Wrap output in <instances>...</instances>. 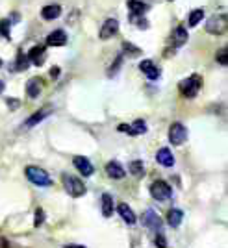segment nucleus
Segmentation results:
<instances>
[{
    "label": "nucleus",
    "mask_w": 228,
    "mask_h": 248,
    "mask_svg": "<svg viewBox=\"0 0 228 248\" xmlns=\"http://www.w3.org/2000/svg\"><path fill=\"white\" fill-rule=\"evenodd\" d=\"M200 87H202V78L198 74H191L189 78H186L184 82L180 83V93L184 94L186 98H193V96L198 94Z\"/></svg>",
    "instance_id": "1"
},
{
    "label": "nucleus",
    "mask_w": 228,
    "mask_h": 248,
    "mask_svg": "<svg viewBox=\"0 0 228 248\" xmlns=\"http://www.w3.org/2000/svg\"><path fill=\"white\" fill-rule=\"evenodd\" d=\"M62 180H63L65 191L73 198H80L85 195V186H83L82 180H78V178H74V176H71V174H63Z\"/></svg>",
    "instance_id": "2"
},
{
    "label": "nucleus",
    "mask_w": 228,
    "mask_h": 248,
    "mask_svg": "<svg viewBox=\"0 0 228 248\" xmlns=\"http://www.w3.org/2000/svg\"><path fill=\"white\" fill-rule=\"evenodd\" d=\"M26 178L37 187H49L52 184L50 176L47 174L43 169H39V167H26Z\"/></svg>",
    "instance_id": "3"
},
{
    "label": "nucleus",
    "mask_w": 228,
    "mask_h": 248,
    "mask_svg": "<svg viewBox=\"0 0 228 248\" xmlns=\"http://www.w3.org/2000/svg\"><path fill=\"white\" fill-rule=\"evenodd\" d=\"M150 195L158 202H165V200H169V198L173 197V189L163 180H156V182H152V186H150Z\"/></svg>",
    "instance_id": "4"
},
{
    "label": "nucleus",
    "mask_w": 228,
    "mask_h": 248,
    "mask_svg": "<svg viewBox=\"0 0 228 248\" xmlns=\"http://www.w3.org/2000/svg\"><path fill=\"white\" fill-rule=\"evenodd\" d=\"M228 28V19L227 15H213L210 17V21H206V31L212 35H223Z\"/></svg>",
    "instance_id": "5"
},
{
    "label": "nucleus",
    "mask_w": 228,
    "mask_h": 248,
    "mask_svg": "<svg viewBox=\"0 0 228 248\" xmlns=\"http://www.w3.org/2000/svg\"><path fill=\"white\" fill-rule=\"evenodd\" d=\"M167 137H169V143L175 146H180L186 143L187 139V130L186 126L182 123H173L171 124V128H169V134H167Z\"/></svg>",
    "instance_id": "6"
},
{
    "label": "nucleus",
    "mask_w": 228,
    "mask_h": 248,
    "mask_svg": "<svg viewBox=\"0 0 228 248\" xmlns=\"http://www.w3.org/2000/svg\"><path fill=\"white\" fill-rule=\"evenodd\" d=\"M117 31H119V21L115 19V17H110V19H106L102 24V28H100V39H112L114 35H117Z\"/></svg>",
    "instance_id": "7"
},
{
    "label": "nucleus",
    "mask_w": 228,
    "mask_h": 248,
    "mask_svg": "<svg viewBox=\"0 0 228 248\" xmlns=\"http://www.w3.org/2000/svg\"><path fill=\"white\" fill-rule=\"evenodd\" d=\"M143 224L152 232H162V218L158 217L154 209H147L143 215Z\"/></svg>",
    "instance_id": "8"
},
{
    "label": "nucleus",
    "mask_w": 228,
    "mask_h": 248,
    "mask_svg": "<svg viewBox=\"0 0 228 248\" xmlns=\"http://www.w3.org/2000/svg\"><path fill=\"white\" fill-rule=\"evenodd\" d=\"M119 132H125L128 135H141L147 132V123L145 121H135L132 124H121Z\"/></svg>",
    "instance_id": "9"
},
{
    "label": "nucleus",
    "mask_w": 228,
    "mask_h": 248,
    "mask_svg": "<svg viewBox=\"0 0 228 248\" xmlns=\"http://www.w3.org/2000/svg\"><path fill=\"white\" fill-rule=\"evenodd\" d=\"M73 163H74V167L82 172L83 176H91L93 174V165H91V161L87 159V157H83V155H76L73 159Z\"/></svg>",
    "instance_id": "10"
},
{
    "label": "nucleus",
    "mask_w": 228,
    "mask_h": 248,
    "mask_svg": "<svg viewBox=\"0 0 228 248\" xmlns=\"http://www.w3.org/2000/svg\"><path fill=\"white\" fill-rule=\"evenodd\" d=\"M106 174L110 176V178H114V180H121V178H125L126 170L119 161H110L106 165Z\"/></svg>",
    "instance_id": "11"
},
{
    "label": "nucleus",
    "mask_w": 228,
    "mask_h": 248,
    "mask_svg": "<svg viewBox=\"0 0 228 248\" xmlns=\"http://www.w3.org/2000/svg\"><path fill=\"white\" fill-rule=\"evenodd\" d=\"M50 111H52V108H49V106H47V108H43V109H39V111H35V113L32 115L30 119L24 123V128H33L35 124H39L41 121H45V119L50 115Z\"/></svg>",
    "instance_id": "12"
},
{
    "label": "nucleus",
    "mask_w": 228,
    "mask_h": 248,
    "mask_svg": "<svg viewBox=\"0 0 228 248\" xmlns=\"http://www.w3.org/2000/svg\"><path fill=\"white\" fill-rule=\"evenodd\" d=\"M187 41V30L184 26H178L175 28L173 31V35H171V45H173V48H180L182 45H186Z\"/></svg>",
    "instance_id": "13"
},
{
    "label": "nucleus",
    "mask_w": 228,
    "mask_h": 248,
    "mask_svg": "<svg viewBox=\"0 0 228 248\" xmlns=\"http://www.w3.org/2000/svg\"><path fill=\"white\" fill-rule=\"evenodd\" d=\"M156 161L163 167H173L175 165V155L169 148H160L156 154Z\"/></svg>",
    "instance_id": "14"
},
{
    "label": "nucleus",
    "mask_w": 228,
    "mask_h": 248,
    "mask_svg": "<svg viewBox=\"0 0 228 248\" xmlns=\"http://www.w3.org/2000/svg\"><path fill=\"white\" fill-rule=\"evenodd\" d=\"M139 69L147 74L148 80H158V78H160V69H158L150 60H145V62L139 63Z\"/></svg>",
    "instance_id": "15"
},
{
    "label": "nucleus",
    "mask_w": 228,
    "mask_h": 248,
    "mask_svg": "<svg viewBox=\"0 0 228 248\" xmlns=\"http://www.w3.org/2000/svg\"><path fill=\"white\" fill-rule=\"evenodd\" d=\"M117 213L121 215V218L125 220L126 224H135V213H134V209L128 206V204H119L117 206Z\"/></svg>",
    "instance_id": "16"
},
{
    "label": "nucleus",
    "mask_w": 228,
    "mask_h": 248,
    "mask_svg": "<svg viewBox=\"0 0 228 248\" xmlns=\"http://www.w3.org/2000/svg\"><path fill=\"white\" fill-rule=\"evenodd\" d=\"M65 43H67V35H65L63 30H54L47 37V45L49 46H63Z\"/></svg>",
    "instance_id": "17"
},
{
    "label": "nucleus",
    "mask_w": 228,
    "mask_h": 248,
    "mask_svg": "<svg viewBox=\"0 0 228 248\" xmlns=\"http://www.w3.org/2000/svg\"><path fill=\"white\" fill-rule=\"evenodd\" d=\"M62 15V6L60 4H50V6H45L41 11V17L45 21H54Z\"/></svg>",
    "instance_id": "18"
},
{
    "label": "nucleus",
    "mask_w": 228,
    "mask_h": 248,
    "mask_svg": "<svg viewBox=\"0 0 228 248\" xmlns=\"http://www.w3.org/2000/svg\"><path fill=\"white\" fill-rule=\"evenodd\" d=\"M47 58V52H45V46H33L28 54V62L35 63V65H41Z\"/></svg>",
    "instance_id": "19"
},
{
    "label": "nucleus",
    "mask_w": 228,
    "mask_h": 248,
    "mask_svg": "<svg viewBox=\"0 0 228 248\" xmlns=\"http://www.w3.org/2000/svg\"><path fill=\"white\" fill-rule=\"evenodd\" d=\"M182 218H184V213H182L180 209H177V207H173V209L167 213V222L173 228L180 226V224H182Z\"/></svg>",
    "instance_id": "20"
},
{
    "label": "nucleus",
    "mask_w": 228,
    "mask_h": 248,
    "mask_svg": "<svg viewBox=\"0 0 228 248\" xmlns=\"http://www.w3.org/2000/svg\"><path fill=\"white\" fill-rule=\"evenodd\" d=\"M128 10L132 11V15H143L147 10H148V6H147L145 2H141V0H130L128 2Z\"/></svg>",
    "instance_id": "21"
},
{
    "label": "nucleus",
    "mask_w": 228,
    "mask_h": 248,
    "mask_svg": "<svg viewBox=\"0 0 228 248\" xmlns=\"http://www.w3.org/2000/svg\"><path fill=\"white\" fill-rule=\"evenodd\" d=\"M112 213H114V198H112V195L104 193L102 195V215L104 217H112Z\"/></svg>",
    "instance_id": "22"
},
{
    "label": "nucleus",
    "mask_w": 228,
    "mask_h": 248,
    "mask_svg": "<svg viewBox=\"0 0 228 248\" xmlns=\"http://www.w3.org/2000/svg\"><path fill=\"white\" fill-rule=\"evenodd\" d=\"M26 91L30 94V98H35L37 94L41 93V82H39V78H32L28 85H26Z\"/></svg>",
    "instance_id": "23"
},
{
    "label": "nucleus",
    "mask_w": 228,
    "mask_h": 248,
    "mask_svg": "<svg viewBox=\"0 0 228 248\" xmlns=\"http://www.w3.org/2000/svg\"><path fill=\"white\" fill-rule=\"evenodd\" d=\"M128 170H130L134 176H141L143 172H145V165H143V161L135 159V161H132V163L128 165Z\"/></svg>",
    "instance_id": "24"
},
{
    "label": "nucleus",
    "mask_w": 228,
    "mask_h": 248,
    "mask_svg": "<svg viewBox=\"0 0 228 248\" xmlns=\"http://www.w3.org/2000/svg\"><path fill=\"white\" fill-rule=\"evenodd\" d=\"M15 65H17V67H15L17 71H26V69H28V56H24L22 52H19V54H17V62H15Z\"/></svg>",
    "instance_id": "25"
},
{
    "label": "nucleus",
    "mask_w": 228,
    "mask_h": 248,
    "mask_svg": "<svg viewBox=\"0 0 228 248\" xmlns=\"http://www.w3.org/2000/svg\"><path fill=\"white\" fill-rule=\"evenodd\" d=\"M202 19H204V11H202V10L191 11V15H189V26H197Z\"/></svg>",
    "instance_id": "26"
},
{
    "label": "nucleus",
    "mask_w": 228,
    "mask_h": 248,
    "mask_svg": "<svg viewBox=\"0 0 228 248\" xmlns=\"http://www.w3.org/2000/svg\"><path fill=\"white\" fill-rule=\"evenodd\" d=\"M123 48H125L126 56H130V58H137V56L141 54V50H139L135 45H132V43H125V45H123Z\"/></svg>",
    "instance_id": "27"
},
{
    "label": "nucleus",
    "mask_w": 228,
    "mask_h": 248,
    "mask_svg": "<svg viewBox=\"0 0 228 248\" xmlns=\"http://www.w3.org/2000/svg\"><path fill=\"white\" fill-rule=\"evenodd\" d=\"M215 60H217L219 65L227 67V65H228V50H227V48H221V50L217 52V56H215Z\"/></svg>",
    "instance_id": "28"
},
{
    "label": "nucleus",
    "mask_w": 228,
    "mask_h": 248,
    "mask_svg": "<svg viewBox=\"0 0 228 248\" xmlns=\"http://www.w3.org/2000/svg\"><path fill=\"white\" fill-rule=\"evenodd\" d=\"M43 222H45V211H43V209H37V211H35V218H33V226L39 228Z\"/></svg>",
    "instance_id": "29"
},
{
    "label": "nucleus",
    "mask_w": 228,
    "mask_h": 248,
    "mask_svg": "<svg viewBox=\"0 0 228 248\" xmlns=\"http://www.w3.org/2000/svg\"><path fill=\"white\" fill-rule=\"evenodd\" d=\"M8 26H10V21H0V35L6 37V39H10V30H8Z\"/></svg>",
    "instance_id": "30"
},
{
    "label": "nucleus",
    "mask_w": 228,
    "mask_h": 248,
    "mask_svg": "<svg viewBox=\"0 0 228 248\" xmlns=\"http://www.w3.org/2000/svg\"><path fill=\"white\" fill-rule=\"evenodd\" d=\"M156 245H158V248H167V241L162 233H158V235H156Z\"/></svg>",
    "instance_id": "31"
},
{
    "label": "nucleus",
    "mask_w": 228,
    "mask_h": 248,
    "mask_svg": "<svg viewBox=\"0 0 228 248\" xmlns=\"http://www.w3.org/2000/svg\"><path fill=\"white\" fill-rule=\"evenodd\" d=\"M65 248H85V247H82V245H67Z\"/></svg>",
    "instance_id": "32"
},
{
    "label": "nucleus",
    "mask_w": 228,
    "mask_h": 248,
    "mask_svg": "<svg viewBox=\"0 0 228 248\" xmlns=\"http://www.w3.org/2000/svg\"><path fill=\"white\" fill-rule=\"evenodd\" d=\"M4 91V82H0V93Z\"/></svg>",
    "instance_id": "33"
},
{
    "label": "nucleus",
    "mask_w": 228,
    "mask_h": 248,
    "mask_svg": "<svg viewBox=\"0 0 228 248\" xmlns=\"http://www.w3.org/2000/svg\"><path fill=\"white\" fill-rule=\"evenodd\" d=\"M0 67H2V60H0Z\"/></svg>",
    "instance_id": "34"
},
{
    "label": "nucleus",
    "mask_w": 228,
    "mask_h": 248,
    "mask_svg": "<svg viewBox=\"0 0 228 248\" xmlns=\"http://www.w3.org/2000/svg\"><path fill=\"white\" fill-rule=\"evenodd\" d=\"M169 2H173V0H169Z\"/></svg>",
    "instance_id": "35"
}]
</instances>
